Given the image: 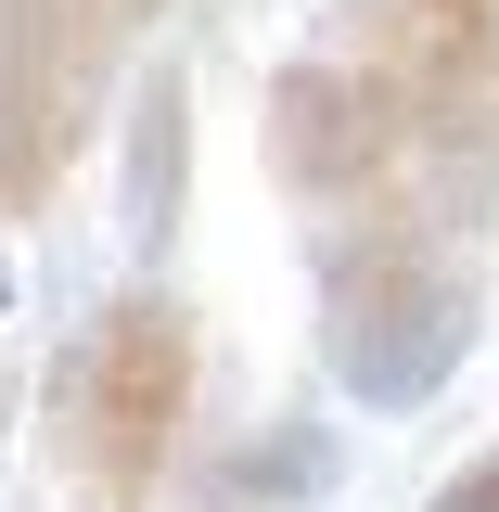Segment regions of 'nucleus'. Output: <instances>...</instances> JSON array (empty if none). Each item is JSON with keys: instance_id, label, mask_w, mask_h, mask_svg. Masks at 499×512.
<instances>
[{"instance_id": "20e7f679", "label": "nucleus", "mask_w": 499, "mask_h": 512, "mask_svg": "<svg viewBox=\"0 0 499 512\" xmlns=\"http://www.w3.org/2000/svg\"><path fill=\"white\" fill-rule=\"evenodd\" d=\"M128 0H0V218H39L128 77Z\"/></svg>"}, {"instance_id": "f03ea898", "label": "nucleus", "mask_w": 499, "mask_h": 512, "mask_svg": "<svg viewBox=\"0 0 499 512\" xmlns=\"http://www.w3.org/2000/svg\"><path fill=\"white\" fill-rule=\"evenodd\" d=\"M192 372H205V333H192V308L154 269L116 282L64 333V359H52V461L77 487V512H154L167 500L180 436H192Z\"/></svg>"}, {"instance_id": "6e6552de", "label": "nucleus", "mask_w": 499, "mask_h": 512, "mask_svg": "<svg viewBox=\"0 0 499 512\" xmlns=\"http://www.w3.org/2000/svg\"><path fill=\"white\" fill-rule=\"evenodd\" d=\"M423 512H499V448H474V461H461V474H448Z\"/></svg>"}, {"instance_id": "f257e3e1", "label": "nucleus", "mask_w": 499, "mask_h": 512, "mask_svg": "<svg viewBox=\"0 0 499 512\" xmlns=\"http://www.w3.org/2000/svg\"><path fill=\"white\" fill-rule=\"evenodd\" d=\"M474 346H487V256L461 218H436L423 192H384V205L320 231V372H333V397L410 423L461 384Z\"/></svg>"}, {"instance_id": "39448f33", "label": "nucleus", "mask_w": 499, "mask_h": 512, "mask_svg": "<svg viewBox=\"0 0 499 512\" xmlns=\"http://www.w3.org/2000/svg\"><path fill=\"white\" fill-rule=\"evenodd\" d=\"M256 154H269V180L295 192V205L359 218V205H384V192L410 180V116H397L384 77L308 52V64L269 77V103H256Z\"/></svg>"}, {"instance_id": "0eeeda50", "label": "nucleus", "mask_w": 499, "mask_h": 512, "mask_svg": "<svg viewBox=\"0 0 499 512\" xmlns=\"http://www.w3.org/2000/svg\"><path fill=\"white\" fill-rule=\"evenodd\" d=\"M180 205H192V77L141 64V90H128V244H141V269L180 244Z\"/></svg>"}, {"instance_id": "1a4fd4ad", "label": "nucleus", "mask_w": 499, "mask_h": 512, "mask_svg": "<svg viewBox=\"0 0 499 512\" xmlns=\"http://www.w3.org/2000/svg\"><path fill=\"white\" fill-rule=\"evenodd\" d=\"M0 308H13V256H0Z\"/></svg>"}, {"instance_id": "9d476101", "label": "nucleus", "mask_w": 499, "mask_h": 512, "mask_svg": "<svg viewBox=\"0 0 499 512\" xmlns=\"http://www.w3.org/2000/svg\"><path fill=\"white\" fill-rule=\"evenodd\" d=\"M128 13H141V26H154V0H128Z\"/></svg>"}, {"instance_id": "423d86ee", "label": "nucleus", "mask_w": 499, "mask_h": 512, "mask_svg": "<svg viewBox=\"0 0 499 512\" xmlns=\"http://www.w3.org/2000/svg\"><path fill=\"white\" fill-rule=\"evenodd\" d=\"M333 474H346V436L320 410H282V423H256L244 448L205 461L192 512H308V500H333Z\"/></svg>"}, {"instance_id": "7ed1b4c3", "label": "nucleus", "mask_w": 499, "mask_h": 512, "mask_svg": "<svg viewBox=\"0 0 499 512\" xmlns=\"http://www.w3.org/2000/svg\"><path fill=\"white\" fill-rule=\"evenodd\" d=\"M333 64L397 90L423 205L487 231L499 218V0H333Z\"/></svg>"}]
</instances>
